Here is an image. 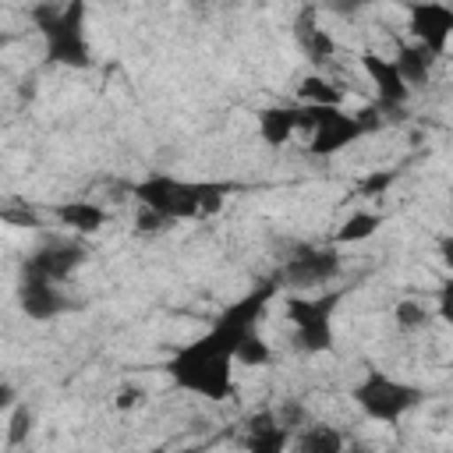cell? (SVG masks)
<instances>
[{
	"label": "cell",
	"instance_id": "44dd1931",
	"mask_svg": "<svg viewBox=\"0 0 453 453\" xmlns=\"http://www.w3.org/2000/svg\"><path fill=\"white\" fill-rule=\"evenodd\" d=\"M273 361V350H269V343L255 333V336H248L241 347H237V354H234V365H248V368H262V365H269Z\"/></svg>",
	"mask_w": 453,
	"mask_h": 453
},
{
	"label": "cell",
	"instance_id": "8fae6325",
	"mask_svg": "<svg viewBox=\"0 0 453 453\" xmlns=\"http://www.w3.org/2000/svg\"><path fill=\"white\" fill-rule=\"evenodd\" d=\"M361 67L375 81V110H382L379 117H400L403 106H407V99H411V88L396 74L393 60L382 57V53H375V50H365L361 53Z\"/></svg>",
	"mask_w": 453,
	"mask_h": 453
},
{
	"label": "cell",
	"instance_id": "5bb4252c",
	"mask_svg": "<svg viewBox=\"0 0 453 453\" xmlns=\"http://www.w3.org/2000/svg\"><path fill=\"white\" fill-rule=\"evenodd\" d=\"M255 120H258L262 142L280 149L283 142H290L304 127V106L301 103H294V106H265V110H258Z\"/></svg>",
	"mask_w": 453,
	"mask_h": 453
},
{
	"label": "cell",
	"instance_id": "6da1fadb",
	"mask_svg": "<svg viewBox=\"0 0 453 453\" xmlns=\"http://www.w3.org/2000/svg\"><path fill=\"white\" fill-rule=\"evenodd\" d=\"M230 191H237V184L230 180H184L173 173H149L131 184V195L138 198V205L163 216L170 226L219 212Z\"/></svg>",
	"mask_w": 453,
	"mask_h": 453
},
{
	"label": "cell",
	"instance_id": "cb8c5ba5",
	"mask_svg": "<svg viewBox=\"0 0 453 453\" xmlns=\"http://www.w3.org/2000/svg\"><path fill=\"white\" fill-rule=\"evenodd\" d=\"M170 223L163 219V216H156V212H149V209H138V216H134V230L138 234H163Z\"/></svg>",
	"mask_w": 453,
	"mask_h": 453
},
{
	"label": "cell",
	"instance_id": "9c48e42d",
	"mask_svg": "<svg viewBox=\"0 0 453 453\" xmlns=\"http://www.w3.org/2000/svg\"><path fill=\"white\" fill-rule=\"evenodd\" d=\"M18 304L32 322H50V319L67 315L74 308V301L60 290V283H50V280L25 273V269L18 276Z\"/></svg>",
	"mask_w": 453,
	"mask_h": 453
},
{
	"label": "cell",
	"instance_id": "83f0119b",
	"mask_svg": "<svg viewBox=\"0 0 453 453\" xmlns=\"http://www.w3.org/2000/svg\"><path fill=\"white\" fill-rule=\"evenodd\" d=\"M149 453H166V449H149ZM180 453H202V449H180Z\"/></svg>",
	"mask_w": 453,
	"mask_h": 453
},
{
	"label": "cell",
	"instance_id": "9a60e30c",
	"mask_svg": "<svg viewBox=\"0 0 453 453\" xmlns=\"http://www.w3.org/2000/svg\"><path fill=\"white\" fill-rule=\"evenodd\" d=\"M347 442L350 435L343 428L326 425V421H304L290 435V453H343Z\"/></svg>",
	"mask_w": 453,
	"mask_h": 453
},
{
	"label": "cell",
	"instance_id": "ffe728a7",
	"mask_svg": "<svg viewBox=\"0 0 453 453\" xmlns=\"http://www.w3.org/2000/svg\"><path fill=\"white\" fill-rule=\"evenodd\" d=\"M393 322H396V329H403V333H418V329H425L428 322H432V311L421 304V301H396V308H393Z\"/></svg>",
	"mask_w": 453,
	"mask_h": 453
},
{
	"label": "cell",
	"instance_id": "3957f363",
	"mask_svg": "<svg viewBox=\"0 0 453 453\" xmlns=\"http://www.w3.org/2000/svg\"><path fill=\"white\" fill-rule=\"evenodd\" d=\"M85 4L71 0V4H35L32 7V21L42 35V50H46V64H60V67H74L85 71L92 67V46L85 35Z\"/></svg>",
	"mask_w": 453,
	"mask_h": 453
},
{
	"label": "cell",
	"instance_id": "d4e9b609",
	"mask_svg": "<svg viewBox=\"0 0 453 453\" xmlns=\"http://www.w3.org/2000/svg\"><path fill=\"white\" fill-rule=\"evenodd\" d=\"M138 403H145V389H138V386H124L120 396L113 400L117 411H131V407H138Z\"/></svg>",
	"mask_w": 453,
	"mask_h": 453
},
{
	"label": "cell",
	"instance_id": "2e32d148",
	"mask_svg": "<svg viewBox=\"0 0 453 453\" xmlns=\"http://www.w3.org/2000/svg\"><path fill=\"white\" fill-rule=\"evenodd\" d=\"M389 60H393L396 74L403 78V85H407L411 92L421 88V85H428L432 67H435V57H432L425 46H418V42H396V53H393Z\"/></svg>",
	"mask_w": 453,
	"mask_h": 453
},
{
	"label": "cell",
	"instance_id": "8992f818",
	"mask_svg": "<svg viewBox=\"0 0 453 453\" xmlns=\"http://www.w3.org/2000/svg\"><path fill=\"white\" fill-rule=\"evenodd\" d=\"M343 297H347V290L283 301V315L294 322V347L301 354H326L333 347V315Z\"/></svg>",
	"mask_w": 453,
	"mask_h": 453
},
{
	"label": "cell",
	"instance_id": "52a82bcc",
	"mask_svg": "<svg viewBox=\"0 0 453 453\" xmlns=\"http://www.w3.org/2000/svg\"><path fill=\"white\" fill-rule=\"evenodd\" d=\"M343 269L340 251L333 244L326 248H311V244H294L290 255H280V269H276V283L287 290H308V287H326L329 280H336Z\"/></svg>",
	"mask_w": 453,
	"mask_h": 453
},
{
	"label": "cell",
	"instance_id": "603a6c76",
	"mask_svg": "<svg viewBox=\"0 0 453 453\" xmlns=\"http://www.w3.org/2000/svg\"><path fill=\"white\" fill-rule=\"evenodd\" d=\"M400 177V170H382V173H372V177H365V180H357V188H354V195L357 198H375V195H382L393 180Z\"/></svg>",
	"mask_w": 453,
	"mask_h": 453
},
{
	"label": "cell",
	"instance_id": "ba28073f",
	"mask_svg": "<svg viewBox=\"0 0 453 453\" xmlns=\"http://www.w3.org/2000/svg\"><path fill=\"white\" fill-rule=\"evenodd\" d=\"M88 258V248L81 241H71V237H50L42 241L28 258H25V273H35L50 283H64L74 276V269Z\"/></svg>",
	"mask_w": 453,
	"mask_h": 453
},
{
	"label": "cell",
	"instance_id": "484cf974",
	"mask_svg": "<svg viewBox=\"0 0 453 453\" xmlns=\"http://www.w3.org/2000/svg\"><path fill=\"white\" fill-rule=\"evenodd\" d=\"M0 219H11V223H18V226H39V216H35L32 209H25V205H18V209H0Z\"/></svg>",
	"mask_w": 453,
	"mask_h": 453
},
{
	"label": "cell",
	"instance_id": "7c38bea8",
	"mask_svg": "<svg viewBox=\"0 0 453 453\" xmlns=\"http://www.w3.org/2000/svg\"><path fill=\"white\" fill-rule=\"evenodd\" d=\"M290 435L294 428L276 418V411H258L244 421L241 449L244 453H290Z\"/></svg>",
	"mask_w": 453,
	"mask_h": 453
},
{
	"label": "cell",
	"instance_id": "ac0fdd59",
	"mask_svg": "<svg viewBox=\"0 0 453 453\" xmlns=\"http://www.w3.org/2000/svg\"><path fill=\"white\" fill-rule=\"evenodd\" d=\"M297 103L301 106H333V110H340L343 106V88L326 81L322 74H304L297 81Z\"/></svg>",
	"mask_w": 453,
	"mask_h": 453
},
{
	"label": "cell",
	"instance_id": "7a4b0ae2",
	"mask_svg": "<svg viewBox=\"0 0 453 453\" xmlns=\"http://www.w3.org/2000/svg\"><path fill=\"white\" fill-rule=\"evenodd\" d=\"M166 375L184 393H195L205 400H226L234 396V350L212 329H205L198 340L170 354Z\"/></svg>",
	"mask_w": 453,
	"mask_h": 453
},
{
	"label": "cell",
	"instance_id": "5b68a950",
	"mask_svg": "<svg viewBox=\"0 0 453 453\" xmlns=\"http://www.w3.org/2000/svg\"><path fill=\"white\" fill-rule=\"evenodd\" d=\"M382 117L375 110H361V113H347L343 106H311V131H308V156L315 159H329L336 152H343L347 145H354L357 138H365L368 131H379Z\"/></svg>",
	"mask_w": 453,
	"mask_h": 453
},
{
	"label": "cell",
	"instance_id": "7402d4cb",
	"mask_svg": "<svg viewBox=\"0 0 453 453\" xmlns=\"http://www.w3.org/2000/svg\"><path fill=\"white\" fill-rule=\"evenodd\" d=\"M32 425H35V414H32V407H25V403L18 400V403H14V411H11L7 442H11V446H21V442L32 435Z\"/></svg>",
	"mask_w": 453,
	"mask_h": 453
},
{
	"label": "cell",
	"instance_id": "4fadbf2b",
	"mask_svg": "<svg viewBox=\"0 0 453 453\" xmlns=\"http://www.w3.org/2000/svg\"><path fill=\"white\" fill-rule=\"evenodd\" d=\"M315 18H319L315 7H301L297 18H294V39H297V46H301V53L311 67H326L336 57V39Z\"/></svg>",
	"mask_w": 453,
	"mask_h": 453
},
{
	"label": "cell",
	"instance_id": "30bf717a",
	"mask_svg": "<svg viewBox=\"0 0 453 453\" xmlns=\"http://www.w3.org/2000/svg\"><path fill=\"white\" fill-rule=\"evenodd\" d=\"M407 18H411V25H407L411 42L425 46L439 60L449 46V35H453V7H446V4H411Z\"/></svg>",
	"mask_w": 453,
	"mask_h": 453
},
{
	"label": "cell",
	"instance_id": "277c9868",
	"mask_svg": "<svg viewBox=\"0 0 453 453\" xmlns=\"http://www.w3.org/2000/svg\"><path fill=\"white\" fill-rule=\"evenodd\" d=\"M350 400L357 403V411L379 425H396L400 418H407L421 400H425V389L414 386V382H403V379H393L386 375L382 368L368 365L365 379L350 389Z\"/></svg>",
	"mask_w": 453,
	"mask_h": 453
},
{
	"label": "cell",
	"instance_id": "e0dca14e",
	"mask_svg": "<svg viewBox=\"0 0 453 453\" xmlns=\"http://www.w3.org/2000/svg\"><path fill=\"white\" fill-rule=\"evenodd\" d=\"M53 216H57L64 226H71L74 234H96V230L106 223V209L96 205V202H88V198L60 202V205L53 209Z\"/></svg>",
	"mask_w": 453,
	"mask_h": 453
},
{
	"label": "cell",
	"instance_id": "d6986e66",
	"mask_svg": "<svg viewBox=\"0 0 453 453\" xmlns=\"http://www.w3.org/2000/svg\"><path fill=\"white\" fill-rule=\"evenodd\" d=\"M382 226V212H372V209H361L354 216H347V223L333 234V248L340 244H357V241H368L375 230Z\"/></svg>",
	"mask_w": 453,
	"mask_h": 453
},
{
	"label": "cell",
	"instance_id": "4316f807",
	"mask_svg": "<svg viewBox=\"0 0 453 453\" xmlns=\"http://www.w3.org/2000/svg\"><path fill=\"white\" fill-rule=\"evenodd\" d=\"M14 403H18V389H14L11 382H4V379H0V414L14 411Z\"/></svg>",
	"mask_w": 453,
	"mask_h": 453
}]
</instances>
